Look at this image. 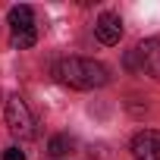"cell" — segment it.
<instances>
[{"instance_id":"6da1fadb","label":"cell","mask_w":160,"mask_h":160,"mask_svg":"<svg viewBox=\"0 0 160 160\" xmlns=\"http://www.w3.org/2000/svg\"><path fill=\"white\" fill-rule=\"evenodd\" d=\"M53 75L60 85H69L75 91H91V88H104L110 82V69L98 60L88 57H66L53 66Z\"/></svg>"},{"instance_id":"7a4b0ae2","label":"cell","mask_w":160,"mask_h":160,"mask_svg":"<svg viewBox=\"0 0 160 160\" xmlns=\"http://www.w3.org/2000/svg\"><path fill=\"white\" fill-rule=\"evenodd\" d=\"M3 116H7V129H10V132H13L16 138H22V141L35 138V116H32L28 104H25V101H22L19 94H10Z\"/></svg>"},{"instance_id":"3957f363","label":"cell","mask_w":160,"mask_h":160,"mask_svg":"<svg viewBox=\"0 0 160 160\" xmlns=\"http://www.w3.org/2000/svg\"><path fill=\"white\" fill-rule=\"evenodd\" d=\"M126 66H129V69H141V72H148L151 78L160 82V38L141 41V44L126 57Z\"/></svg>"},{"instance_id":"277c9868","label":"cell","mask_w":160,"mask_h":160,"mask_svg":"<svg viewBox=\"0 0 160 160\" xmlns=\"http://www.w3.org/2000/svg\"><path fill=\"white\" fill-rule=\"evenodd\" d=\"M132 157L135 160H160V132L144 129L132 138Z\"/></svg>"},{"instance_id":"5b68a950","label":"cell","mask_w":160,"mask_h":160,"mask_svg":"<svg viewBox=\"0 0 160 160\" xmlns=\"http://www.w3.org/2000/svg\"><path fill=\"white\" fill-rule=\"evenodd\" d=\"M94 35H98V41L107 44V47L119 44V38H122V19H119L116 13H101L98 22H94Z\"/></svg>"},{"instance_id":"8992f818","label":"cell","mask_w":160,"mask_h":160,"mask_svg":"<svg viewBox=\"0 0 160 160\" xmlns=\"http://www.w3.org/2000/svg\"><path fill=\"white\" fill-rule=\"evenodd\" d=\"M10 25H13V35H16V32H32V28H35V13H32V7H13V10H10Z\"/></svg>"},{"instance_id":"52a82bcc","label":"cell","mask_w":160,"mask_h":160,"mask_svg":"<svg viewBox=\"0 0 160 160\" xmlns=\"http://www.w3.org/2000/svg\"><path fill=\"white\" fill-rule=\"evenodd\" d=\"M72 148H75V141H72L69 135H53V138L47 141V154H50V157H69Z\"/></svg>"},{"instance_id":"ba28073f","label":"cell","mask_w":160,"mask_h":160,"mask_svg":"<svg viewBox=\"0 0 160 160\" xmlns=\"http://www.w3.org/2000/svg\"><path fill=\"white\" fill-rule=\"evenodd\" d=\"M35 41H38V32H35V28H32V32H16V35H13V47H16V50H25V47H32Z\"/></svg>"},{"instance_id":"9c48e42d","label":"cell","mask_w":160,"mask_h":160,"mask_svg":"<svg viewBox=\"0 0 160 160\" xmlns=\"http://www.w3.org/2000/svg\"><path fill=\"white\" fill-rule=\"evenodd\" d=\"M3 160H25V154H22L19 148H7V151H3Z\"/></svg>"}]
</instances>
